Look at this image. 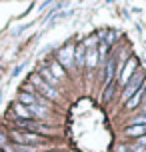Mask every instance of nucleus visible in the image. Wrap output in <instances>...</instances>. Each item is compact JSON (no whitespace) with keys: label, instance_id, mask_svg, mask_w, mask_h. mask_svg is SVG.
Returning <instances> with one entry per match:
<instances>
[{"label":"nucleus","instance_id":"1","mask_svg":"<svg viewBox=\"0 0 146 152\" xmlns=\"http://www.w3.org/2000/svg\"><path fill=\"white\" fill-rule=\"evenodd\" d=\"M8 138L14 142V144H22V146H36L40 142H44V138L36 134V132H28V130H12Z\"/></svg>","mask_w":146,"mask_h":152},{"label":"nucleus","instance_id":"2","mask_svg":"<svg viewBox=\"0 0 146 152\" xmlns=\"http://www.w3.org/2000/svg\"><path fill=\"white\" fill-rule=\"evenodd\" d=\"M144 82H146V74L136 70V74L132 76L130 80H128V84L124 86V92H122V102H124V104H126V102H128V100H130L132 96L142 88V84H144Z\"/></svg>","mask_w":146,"mask_h":152},{"label":"nucleus","instance_id":"3","mask_svg":"<svg viewBox=\"0 0 146 152\" xmlns=\"http://www.w3.org/2000/svg\"><path fill=\"white\" fill-rule=\"evenodd\" d=\"M30 82H32V86H34V88H38V90L42 92V96H46V98H50V100H56V98H58V90H56L54 86H50V84L44 82L40 74H32L30 76Z\"/></svg>","mask_w":146,"mask_h":152},{"label":"nucleus","instance_id":"4","mask_svg":"<svg viewBox=\"0 0 146 152\" xmlns=\"http://www.w3.org/2000/svg\"><path fill=\"white\" fill-rule=\"evenodd\" d=\"M136 68H138V60H136V58H128V60H126V64H124V70L118 74V84L126 86V84H128V80L136 74Z\"/></svg>","mask_w":146,"mask_h":152},{"label":"nucleus","instance_id":"5","mask_svg":"<svg viewBox=\"0 0 146 152\" xmlns=\"http://www.w3.org/2000/svg\"><path fill=\"white\" fill-rule=\"evenodd\" d=\"M58 64H60L62 68H70L74 64V46L72 44L58 50Z\"/></svg>","mask_w":146,"mask_h":152},{"label":"nucleus","instance_id":"6","mask_svg":"<svg viewBox=\"0 0 146 152\" xmlns=\"http://www.w3.org/2000/svg\"><path fill=\"white\" fill-rule=\"evenodd\" d=\"M126 136H132V138H142L146 134V124H130L128 128L124 130Z\"/></svg>","mask_w":146,"mask_h":152},{"label":"nucleus","instance_id":"7","mask_svg":"<svg viewBox=\"0 0 146 152\" xmlns=\"http://www.w3.org/2000/svg\"><path fill=\"white\" fill-rule=\"evenodd\" d=\"M114 64H116V58H114V56H110V60H108V62H106V66H104V78H102V84H104V86H108V84L112 82Z\"/></svg>","mask_w":146,"mask_h":152},{"label":"nucleus","instance_id":"8","mask_svg":"<svg viewBox=\"0 0 146 152\" xmlns=\"http://www.w3.org/2000/svg\"><path fill=\"white\" fill-rule=\"evenodd\" d=\"M74 64L76 66H84L86 64V46L84 44H78L74 48Z\"/></svg>","mask_w":146,"mask_h":152},{"label":"nucleus","instance_id":"9","mask_svg":"<svg viewBox=\"0 0 146 152\" xmlns=\"http://www.w3.org/2000/svg\"><path fill=\"white\" fill-rule=\"evenodd\" d=\"M28 110H30V116H32V118H36V120H44V118L48 116V108L38 106V104H32V106H28Z\"/></svg>","mask_w":146,"mask_h":152},{"label":"nucleus","instance_id":"10","mask_svg":"<svg viewBox=\"0 0 146 152\" xmlns=\"http://www.w3.org/2000/svg\"><path fill=\"white\" fill-rule=\"evenodd\" d=\"M12 112H14V118H32L28 106H24V104H20V102L12 104Z\"/></svg>","mask_w":146,"mask_h":152},{"label":"nucleus","instance_id":"11","mask_svg":"<svg viewBox=\"0 0 146 152\" xmlns=\"http://www.w3.org/2000/svg\"><path fill=\"white\" fill-rule=\"evenodd\" d=\"M48 70L52 72V76L56 78V80H64V78H66V72H64V68H62L60 64H58V60L50 62V66H48Z\"/></svg>","mask_w":146,"mask_h":152},{"label":"nucleus","instance_id":"12","mask_svg":"<svg viewBox=\"0 0 146 152\" xmlns=\"http://www.w3.org/2000/svg\"><path fill=\"white\" fill-rule=\"evenodd\" d=\"M18 102L24 104V106H32L36 104V94H30V92H18Z\"/></svg>","mask_w":146,"mask_h":152},{"label":"nucleus","instance_id":"13","mask_svg":"<svg viewBox=\"0 0 146 152\" xmlns=\"http://www.w3.org/2000/svg\"><path fill=\"white\" fill-rule=\"evenodd\" d=\"M38 74L42 76V80H46V84H50V86H56V84H58V80H56V78L52 76V72L48 70V66H42Z\"/></svg>","mask_w":146,"mask_h":152},{"label":"nucleus","instance_id":"14","mask_svg":"<svg viewBox=\"0 0 146 152\" xmlns=\"http://www.w3.org/2000/svg\"><path fill=\"white\" fill-rule=\"evenodd\" d=\"M96 62H98V52H96V48L86 50V66H88V68H94Z\"/></svg>","mask_w":146,"mask_h":152},{"label":"nucleus","instance_id":"15","mask_svg":"<svg viewBox=\"0 0 146 152\" xmlns=\"http://www.w3.org/2000/svg\"><path fill=\"white\" fill-rule=\"evenodd\" d=\"M140 98H142V90H138V92H136V94H134V96H132L130 100H128V102H126V108H128V110L136 108V106L140 104Z\"/></svg>","mask_w":146,"mask_h":152},{"label":"nucleus","instance_id":"16","mask_svg":"<svg viewBox=\"0 0 146 152\" xmlns=\"http://www.w3.org/2000/svg\"><path fill=\"white\" fill-rule=\"evenodd\" d=\"M106 50H108V44L106 42H100V46L96 48V52H98V60L104 62V58H106Z\"/></svg>","mask_w":146,"mask_h":152},{"label":"nucleus","instance_id":"17","mask_svg":"<svg viewBox=\"0 0 146 152\" xmlns=\"http://www.w3.org/2000/svg\"><path fill=\"white\" fill-rule=\"evenodd\" d=\"M8 140H10V138H8V134H4V132L0 130V150L8 146Z\"/></svg>","mask_w":146,"mask_h":152},{"label":"nucleus","instance_id":"18","mask_svg":"<svg viewBox=\"0 0 146 152\" xmlns=\"http://www.w3.org/2000/svg\"><path fill=\"white\" fill-rule=\"evenodd\" d=\"M130 124H146V114H144V116H136V118H132Z\"/></svg>","mask_w":146,"mask_h":152},{"label":"nucleus","instance_id":"19","mask_svg":"<svg viewBox=\"0 0 146 152\" xmlns=\"http://www.w3.org/2000/svg\"><path fill=\"white\" fill-rule=\"evenodd\" d=\"M130 152H146V148H144V146H140V144H134L130 148Z\"/></svg>","mask_w":146,"mask_h":152},{"label":"nucleus","instance_id":"20","mask_svg":"<svg viewBox=\"0 0 146 152\" xmlns=\"http://www.w3.org/2000/svg\"><path fill=\"white\" fill-rule=\"evenodd\" d=\"M24 66H26V64H20V66H16V68L12 70V76H18L20 72H22V68H24Z\"/></svg>","mask_w":146,"mask_h":152},{"label":"nucleus","instance_id":"21","mask_svg":"<svg viewBox=\"0 0 146 152\" xmlns=\"http://www.w3.org/2000/svg\"><path fill=\"white\" fill-rule=\"evenodd\" d=\"M138 144H140V146H144V148H146V136H142V138H140V140H138Z\"/></svg>","mask_w":146,"mask_h":152},{"label":"nucleus","instance_id":"22","mask_svg":"<svg viewBox=\"0 0 146 152\" xmlns=\"http://www.w3.org/2000/svg\"><path fill=\"white\" fill-rule=\"evenodd\" d=\"M116 152H128V150H126V146H118V148H116Z\"/></svg>","mask_w":146,"mask_h":152},{"label":"nucleus","instance_id":"23","mask_svg":"<svg viewBox=\"0 0 146 152\" xmlns=\"http://www.w3.org/2000/svg\"><path fill=\"white\" fill-rule=\"evenodd\" d=\"M144 108H146V98H144Z\"/></svg>","mask_w":146,"mask_h":152}]
</instances>
